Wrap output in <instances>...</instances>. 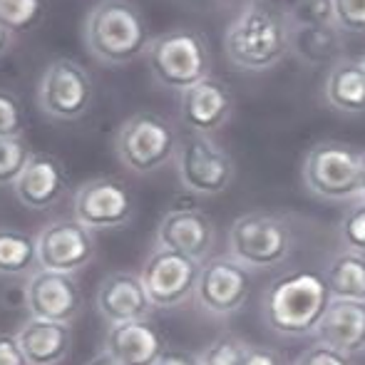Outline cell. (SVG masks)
<instances>
[{
    "label": "cell",
    "mask_w": 365,
    "mask_h": 365,
    "mask_svg": "<svg viewBox=\"0 0 365 365\" xmlns=\"http://www.w3.org/2000/svg\"><path fill=\"white\" fill-rule=\"evenodd\" d=\"M331 301L326 274L316 269H296L266 286L261 316L276 336L306 338L316 333Z\"/></svg>",
    "instance_id": "6da1fadb"
},
{
    "label": "cell",
    "mask_w": 365,
    "mask_h": 365,
    "mask_svg": "<svg viewBox=\"0 0 365 365\" xmlns=\"http://www.w3.org/2000/svg\"><path fill=\"white\" fill-rule=\"evenodd\" d=\"M226 60L236 70L266 73L291 53V23L261 0H249L224 33Z\"/></svg>",
    "instance_id": "7a4b0ae2"
},
{
    "label": "cell",
    "mask_w": 365,
    "mask_h": 365,
    "mask_svg": "<svg viewBox=\"0 0 365 365\" xmlns=\"http://www.w3.org/2000/svg\"><path fill=\"white\" fill-rule=\"evenodd\" d=\"M149 33L142 13L130 0H100L85 18V45L95 60L112 68L147 55Z\"/></svg>",
    "instance_id": "3957f363"
},
{
    "label": "cell",
    "mask_w": 365,
    "mask_h": 365,
    "mask_svg": "<svg viewBox=\"0 0 365 365\" xmlns=\"http://www.w3.org/2000/svg\"><path fill=\"white\" fill-rule=\"evenodd\" d=\"M149 73L162 87L184 92L212 75L209 48L199 33L189 28L169 30L154 38L147 48Z\"/></svg>",
    "instance_id": "277c9868"
},
{
    "label": "cell",
    "mask_w": 365,
    "mask_h": 365,
    "mask_svg": "<svg viewBox=\"0 0 365 365\" xmlns=\"http://www.w3.org/2000/svg\"><path fill=\"white\" fill-rule=\"evenodd\" d=\"M363 152L346 142H318L303 159L306 189L326 202H356L361 189Z\"/></svg>",
    "instance_id": "5b68a950"
},
{
    "label": "cell",
    "mask_w": 365,
    "mask_h": 365,
    "mask_svg": "<svg viewBox=\"0 0 365 365\" xmlns=\"http://www.w3.org/2000/svg\"><path fill=\"white\" fill-rule=\"evenodd\" d=\"M179 137L164 117L140 112L122 122L115 135V154L127 172L137 177L159 172L177 154Z\"/></svg>",
    "instance_id": "8992f818"
},
{
    "label": "cell",
    "mask_w": 365,
    "mask_h": 365,
    "mask_svg": "<svg viewBox=\"0 0 365 365\" xmlns=\"http://www.w3.org/2000/svg\"><path fill=\"white\" fill-rule=\"evenodd\" d=\"M229 256L246 266V269H271L291 254V226L279 214L251 212L241 214L231 221L229 236Z\"/></svg>",
    "instance_id": "52a82bcc"
},
{
    "label": "cell",
    "mask_w": 365,
    "mask_h": 365,
    "mask_svg": "<svg viewBox=\"0 0 365 365\" xmlns=\"http://www.w3.org/2000/svg\"><path fill=\"white\" fill-rule=\"evenodd\" d=\"M174 167L184 192L197 197H217L226 192L236 174L231 154L212 135H199V132H187L179 137Z\"/></svg>",
    "instance_id": "ba28073f"
},
{
    "label": "cell",
    "mask_w": 365,
    "mask_h": 365,
    "mask_svg": "<svg viewBox=\"0 0 365 365\" xmlns=\"http://www.w3.org/2000/svg\"><path fill=\"white\" fill-rule=\"evenodd\" d=\"M95 85L80 63L70 58H58L45 68L38 85L40 110L60 122L80 120L92 105Z\"/></svg>",
    "instance_id": "9c48e42d"
},
{
    "label": "cell",
    "mask_w": 365,
    "mask_h": 365,
    "mask_svg": "<svg viewBox=\"0 0 365 365\" xmlns=\"http://www.w3.org/2000/svg\"><path fill=\"white\" fill-rule=\"evenodd\" d=\"M251 274L234 256H212L202 261L194 301L204 313L214 318H229L239 313L249 301Z\"/></svg>",
    "instance_id": "30bf717a"
},
{
    "label": "cell",
    "mask_w": 365,
    "mask_h": 365,
    "mask_svg": "<svg viewBox=\"0 0 365 365\" xmlns=\"http://www.w3.org/2000/svg\"><path fill=\"white\" fill-rule=\"evenodd\" d=\"M202 261L169 249H154L140 271V279L154 308H177L194 296Z\"/></svg>",
    "instance_id": "8fae6325"
},
{
    "label": "cell",
    "mask_w": 365,
    "mask_h": 365,
    "mask_svg": "<svg viewBox=\"0 0 365 365\" xmlns=\"http://www.w3.org/2000/svg\"><path fill=\"white\" fill-rule=\"evenodd\" d=\"M73 209L90 231L122 229L135 217V199L120 179L95 177L77 189Z\"/></svg>",
    "instance_id": "7c38bea8"
},
{
    "label": "cell",
    "mask_w": 365,
    "mask_h": 365,
    "mask_svg": "<svg viewBox=\"0 0 365 365\" xmlns=\"http://www.w3.org/2000/svg\"><path fill=\"white\" fill-rule=\"evenodd\" d=\"M38 266L60 274H77L95 259V234L77 219H55L38 236Z\"/></svg>",
    "instance_id": "4fadbf2b"
},
{
    "label": "cell",
    "mask_w": 365,
    "mask_h": 365,
    "mask_svg": "<svg viewBox=\"0 0 365 365\" xmlns=\"http://www.w3.org/2000/svg\"><path fill=\"white\" fill-rule=\"evenodd\" d=\"M25 308L30 318L73 323L82 311V291L75 274L38 269L25 284Z\"/></svg>",
    "instance_id": "5bb4252c"
},
{
    "label": "cell",
    "mask_w": 365,
    "mask_h": 365,
    "mask_svg": "<svg viewBox=\"0 0 365 365\" xmlns=\"http://www.w3.org/2000/svg\"><path fill=\"white\" fill-rule=\"evenodd\" d=\"M234 97L219 77H204L189 90L179 92V117L189 132L214 135L231 120Z\"/></svg>",
    "instance_id": "9a60e30c"
},
{
    "label": "cell",
    "mask_w": 365,
    "mask_h": 365,
    "mask_svg": "<svg viewBox=\"0 0 365 365\" xmlns=\"http://www.w3.org/2000/svg\"><path fill=\"white\" fill-rule=\"evenodd\" d=\"M217 239L214 221L204 212L194 209H169L157 226L159 249L179 251L197 261H207L209 251Z\"/></svg>",
    "instance_id": "2e32d148"
},
{
    "label": "cell",
    "mask_w": 365,
    "mask_h": 365,
    "mask_svg": "<svg viewBox=\"0 0 365 365\" xmlns=\"http://www.w3.org/2000/svg\"><path fill=\"white\" fill-rule=\"evenodd\" d=\"M95 303L97 313L107 326L142 321V318H149V313L154 311L140 274H130V271H115V274L107 276L97 289Z\"/></svg>",
    "instance_id": "e0dca14e"
},
{
    "label": "cell",
    "mask_w": 365,
    "mask_h": 365,
    "mask_svg": "<svg viewBox=\"0 0 365 365\" xmlns=\"http://www.w3.org/2000/svg\"><path fill=\"white\" fill-rule=\"evenodd\" d=\"M65 189H68V174L63 169V162L53 154H33L28 167L13 184L18 202L33 212H43L58 204Z\"/></svg>",
    "instance_id": "ac0fdd59"
},
{
    "label": "cell",
    "mask_w": 365,
    "mask_h": 365,
    "mask_svg": "<svg viewBox=\"0 0 365 365\" xmlns=\"http://www.w3.org/2000/svg\"><path fill=\"white\" fill-rule=\"evenodd\" d=\"M102 351L117 358L122 365H157L167 351V341L149 318H142L107 328Z\"/></svg>",
    "instance_id": "d6986e66"
},
{
    "label": "cell",
    "mask_w": 365,
    "mask_h": 365,
    "mask_svg": "<svg viewBox=\"0 0 365 365\" xmlns=\"http://www.w3.org/2000/svg\"><path fill=\"white\" fill-rule=\"evenodd\" d=\"M318 343L336 348L338 353L353 358L365 351V301L333 298L326 308L316 333Z\"/></svg>",
    "instance_id": "ffe728a7"
},
{
    "label": "cell",
    "mask_w": 365,
    "mask_h": 365,
    "mask_svg": "<svg viewBox=\"0 0 365 365\" xmlns=\"http://www.w3.org/2000/svg\"><path fill=\"white\" fill-rule=\"evenodd\" d=\"M28 365H60L70 356L73 346V328L70 323L40 321L30 318L18 333Z\"/></svg>",
    "instance_id": "44dd1931"
},
{
    "label": "cell",
    "mask_w": 365,
    "mask_h": 365,
    "mask_svg": "<svg viewBox=\"0 0 365 365\" xmlns=\"http://www.w3.org/2000/svg\"><path fill=\"white\" fill-rule=\"evenodd\" d=\"M346 48V33L338 25H296L291 23V55L308 68H331Z\"/></svg>",
    "instance_id": "7402d4cb"
},
{
    "label": "cell",
    "mask_w": 365,
    "mask_h": 365,
    "mask_svg": "<svg viewBox=\"0 0 365 365\" xmlns=\"http://www.w3.org/2000/svg\"><path fill=\"white\" fill-rule=\"evenodd\" d=\"M323 97L336 112L363 115L365 112V68L361 58H341L328 68Z\"/></svg>",
    "instance_id": "603a6c76"
},
{
    "label": "cell",
    "mask_w": 365,
    "mask_h": 365,
    "mask_svg": "<svg viewBox=\"0 0 365 365\" xmlns=\"http://www.w3.org/2000/svg\"><path fill=\"white\" fill-rule=\"evenodd\" d=\"M326 281L333 298L348 301H365V254L358 251H341L326 266Z\"/></svg>",
    "instance_id": "cb8c5ba5"
},
{
    "label": "cell",
    "mask_w": 365,
    "mask_h": 365,
    "mask_svg": "<svg viewBox=\"0 0 365 365\" xmlns=\"http://www.w3.org/2000/svg\"><path fill=\"white\" fill-rule=\"evenodd\" d=\"M38 266V241L28 231L0 226V276H30Z\"/></svg>",
    "instance_id": "d4e9b609"
},
{
    "label": "cell",
    "mask_w": 365,
    "mask_h": 365,
    "mask_svg": "<svg viewBox=\"0 0 365 365\" xmlns=\"http://www.w3.org/2000/svg\"><path fill=\"white\" fill-rule=\"evenodd\" d=\"M30 157H33V152L23 137L0 140V187H13L23 174V169L28 167Z\"/></svg>",
    "instance_id": "484cf974"
},
{
    "label": "cell",
    "mask_w": 365,
    "mask_h": 365,
    "mask_svg": "<svg viewBox=\"0 0 365 365\" xmlns=\"http://www.w3.org/2000/svg\"><path fill=\"white\" fill-rule=\"evenodd\" d=\"M249 341L239 336H219L199 356V365H244Z\"/></svg>",
    "instance_id": "4316f807"
},
{
    "label": "cell",
    "mask_w": 365,
    "mask_h": 365,
    "mask_svg": "<svg viewBox=\"0 0 365 365\" xmlns=\"http://www.w3.org/2000/svg\"><path fill=\"white\" fill-rule=\"evenodd\" d=\"M43 3L40 0H0V23L13 33L30 30L40 20Z\"/></svg>",
    "instance_id": "83f0119b"
},
{
    "label": "cell",
    "mask_w": 365,
    "mask_h": 365,
    "mask_svg": "<svg viewBox=\"0 0 365 365\" xmlns=\"http://www.w3.org/2000/svg\"><path fill=\"white\" fill-rule=\"evenodd\" d=\"M341 241L346 249L365 254V202L356 199L341 219Z\"/></svg>",
    "instance_id": "f1b7e54d"
},
{
    "label": "cell",
    "mask_w": 365,
    "mask_h": 365,
    "mask_svg": "<svg viewBox=\"0 0 365 365\" xmlns=\"http://www.w3.org/2000/svg\"><path fill=\"white\" fill-rule=\"evenodd\" d=\"M286 18L296 25H336L333 0H301Z\"/></svg>",
    "instance_id": "f546056e"
},
{
    "label": "cell",
    "mask_w": 365,
    "mask_h": 365,
    "mask_svg": "<svg viewBox=\"0 0 365 365\" xmlns=\"http://www.w3.org/2000/svg\"><path fill=\"white\" fill-rule=\"evenodd\" d=\"M333 15L346 35H365V0H333Z\"/></svg>",
    "instance_id": "4dcf8cb0"
},
{
    "label": "cell",
    "mask_w": 365,
    "mask_h": 365,
    "mask_svg": "<svg viewBox=\"0 0 365 365\" xmlns=\"http://www.w3.org/2000/svg\"><path fill=\"white\" fill-rule=\"evenodd\" d=\"M25 115L18 97L0 90V140L5 137H23Z\"/></svg>",
    "instance_id": "1f68e13d"
},
{
    "label": "cell",
    "mask_w": 365,
    "mask_h": 365,
    "mask_svg": "<svg viewBox=\"0 0 365 365\" xmlns=\"http://www.w3.org/2000/svg\"><path fill=\"white\" fill-rule=\"evenodd\" d=\"M293 365H351V358L326 343H313L293 361Z\"/></svg>",
    "instance_id": "d6a6232c"
},
{
    "label": "cell",
    "mask_w": 365,
    "mask_h": 365,
    "mask_svg": "<svg viewBox=\"0 0 365 365\" xmlns=\"http://www.w3.org/2000/svg\"><path fill=\"white\" fill-rule=\"evenodd\" d=\"M0 365H28L23 348H20L18 336L0 333Z\"/></svg>",
    "instance_id": "836d02e7"
},
{
    "label": "cell",
    "mask_w": 365,
    "mask_h": 365,
    "mask_svg": "<svg viewBox=\"0 0 365 365\" xmlns=\"http://www.w3.org/2000/svg\"><path fill=\"white\" fill-rule=\"evenodd\" d=\"M244 365H284V361H281L279 353L271 351V348L249 343V351H246Z\"/></svg>",
    "instance_id": "e575fe53"
},
{
    "label": "cell",
    "mask_w": 365,
    "mask_h": 365,
    "mask_svg": "<svg viewBox=\"0 0 365 365\" xmlns=\"http://www.w3.org/2000/svg\"><path fill=\"white\" fill-rule=\"evenodd\" d=\"M157 365H199V356H192V353L184 351H164V356L159 358Z\"/></svg>",
    "instance_id": "d590c367"
},
{
    "label": "cell",
    "mask_w": 365,
    "mask_h": 365,
    "mask_svg": "<svg viewBox=\"0 0 365 365\" xmlns=\"http://www.w3.org/2000/svg\"><path fill=\"white\" fill-rule=\"evenodd\" d=\"M261 3H266L269 8H274V10H279V13H284V15H289L293 8H296L301 0H261Z\"/></svg>",
    "instance_id": "8d00e7d4"
},
{
    "label": "cell",
    "mask_w": 365,
    "mask_h": 365,
    "mask_svg": "<svg viewBox=\"0 0 365 365\" xmlns=\"http://www.w3.org/2000/svg\"><path fill=\"white\" fill-rule=\"evenodd\" d=\"M10 43H13V30L5 28L3 23H0V55H5L10 50Z\"/></svg>",
    "instance_id": "74e56055"
},
{
    "label": "cell",
    "mask_w": 365,
    "mask_h": 365,
    "mask_svg": "<svg viewBox=\"0 0 365 365\" xmlns=\"http://www.w3.org/2000/svg\"><path fill=\"white\" fill-rule=\"evenodd\" d=\"M87 365H122V363L117 361V358H112L110 353H105V351H102V353H97V356L92 358V361L87 363Z\"/></svg>",
    "instance_id": "f35d334b"
},
{
    "label": "cell",
    "mask_w": 365,
    "mask_h": 365,
    "mask_svg": "<svg viewBox=\"0 0 365 365\" xmlns=\"http://www.w3.org/2000/svg\"><path fill=\"white\" fill-rule=\"evenodd\" d=\"M358 199L365 202V152H363V167H361V189H358Z\"/></svg>",
    "instance_id": "ab89813d"
},
{
    "label": "cell",
    "mask_w": 365,
    "mask_h": 365,
    "mask_svg": "<svg viewBox=\"0 0 365 365\" xmlns=\"http://www.w3.org/2000/svg\"><path fill=\"white\" fill-rule=\"evenodd\" d=\"M361 63H363V68H365V55H363V58H361Z\"/></svg>",
    "instance_id": "60d3db41"
}]
</instances>
